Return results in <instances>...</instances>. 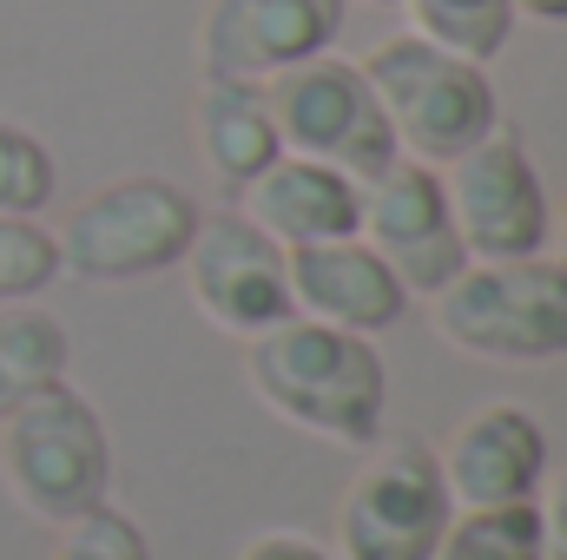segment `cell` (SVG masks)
I'll return each mask as SVG.
<instances>
[{"label":"cell","instance_id":"d6986e66","mask_svg":"<svg viewBox=\"0 0 567 560\" xmlns=\"http://www.w3.org/2000/svg\"><path fill=\"white\" fill-rule=\"evenodd\" d=\"M60 278V245L33 218H0V303H33Z\"/></svg>","mask_w":567,"mask_h":560},{"label":"cell","instance_id":"484cf974","mask_svg":"<svg viewBox=\"0 0 567 560\" xmlns=\"http://www.w3.org/2000/svg\"><path fill=\"white\" fill-rule=\"evenodd\" d=\"M363 7H396V0H363Z\"/></svg>","mask_w":567,"mask_h":560},{"label":"cell","instance_id":"44dd1931","mask_svg":"<svg viewBox=\"0 0 567 560\" xmlns=\"http://www.w3.org/2000/svg\"><path fill=\"white\" fill-rule=\"evenodd\" d=\"M53 560H152V541H145V528L133 515H120L113 501H100V508H86V515H73L60 528Z\"/></svg>","mask_w":567,"mask_h":560},{"label":"cell","instance_id":"8fae6325","mask_svg":"<svg viewBox=\"0 0 567 560\" xmlns=\"http://www.w3.org/2000/svg\"><path fill=\"white\" fill-rule=\"evenodd\" d=\"M350 0H205L198 13V73L265 86L290 66L337 46Z\"/></svg>","mask_w":567,"mask_h":560},{"label":"cell","instance_id":"5b68a950","mask_svg":"<svg viewBox=\"0 0 567 560\" xmlns=\"http://www.w3.org/2000/svg\"><path fill=\"white\" fill-rule=\"evenodd\" d=\"M198 205L192 191H178L172 178H113L93 198L73 205V218L60 225V271L86 283H140L158 278L185 258L192 231H198Z\"/></svg>","mask_w":567,"mask_h":560},{"label":"cell","instance_id":"9c48e42d","mask_svg":"<svg viewBox=\"0 0 567 560\" xmlns=\"http://www.w3.org/2000/svg\"><path fill=\"white\" fill-rule=\"evenodd\" d=\"M185 297L192 310L225 330V336H258L290 317V265H284V245H271L245 211H212L198 218L185 258Z\"/></svg>","mask_w":567,"mask_h":560},{"label":"cell","instance_id":"ffe728a7","mask_svg":"<svg viewBox=\"0 0 567 560\" xmlns=\"http://www.w3.org/2000/svg\"><path fill=\"white\" fill-rule=\"evenodd\" d=\"M47 198H53V152L27 126L0 120V218H40Z\"/></svg>","mask_w":567,"mask_h":560},{"label":"cell","instance_id":"7a4b0ae2","mask_svg":"<svg viewBox=\"0 0 567 560\" xmlns=\"http://www.w3.org/2000/svg\"><path fill=\"white\" fill-rule=\"evenodd\" d=\"M0 488L13 495L20 515L47 528H66L73 515L106 501L113 442L100 409L73 383H53L0 416Z\"/></svg>","mask_w":567,"mask_h":560},{"label":"cell","instance_id":"603a6c76","mask_svg":"<svg viewBox=\"0 0 567 560\" xmlns=\"http://www.w3.org/2000/svg\"><path fill=\"white\" fill-rule=\"evenodd\" d=\"M238 560H337L330 548H317L310 535H290V528H278V535H258V541H245V554Z\"/></svg>","mask_w":567,"mask_h":560},{"label":"cell","instance_id":"9a60e30c","mask_svg":"<svg viewBox=\"0 0 567 560\" xmlns=\"http://www.w3.org/2000/svg\"><path fill=\"white\" fill-rule=\"evenodd\" d=\"M192 139H198L205 172H212L225 191H245V185L284 152L278 126H271V106H265V86H238V80H205V86H198Z\"/></svg>","mask_w":567,"mask_h":560},{"label":"cell","instance_id":"277c9868","mask_svg":"<svg viewBox=\"0 0 567 560\" xmlns=\"http://www.w3.org/2000/svg\"><path fill=\"white\" fill-rule=\"evenodd\" d=\"M435 336L482 363H561L567 356V265L508 258L462 265L435 297Z\"/></svg>","mask_w":567,"mask_h":560},{"label":"cell","instance_id":"8992f818","mask_svg":"<svg viewBox=\"0 0 567 560\" xmlns=\"http://www.w3.org/2000/svg\"><path fill=\"white\" fill-rule=\"evenodd\" d=\"M455 501L423 435H377L337 508V560H429Z\"/></svg>","mask_w":567,"mask_h":560},{"label":"cell","instance_id":"7402d4cb","mask_svg":"<svg viewBox=\"0 0 567 560\" xmlns=\"http://www.w3.org/2000/svg\"><path fill=\"white\" fill-rule=\"evenodd\" d=\"M535 515H542V560H567V462L555 475H542Z\"/></svg>","mask_w":567,"mask_h":560},{"label":"cell","instance_id":"2e32d148","mask_svg":"<svg viewBox=\"0 0 567 560\" xmlns=\"http://www.w3.org/2000/svg\"><path fill=\"white\" fill-rule=\"evenodd\" d=\"M66 363H73V343L60 317H47L40 303H0V416L66 383Z\"/></svg>","mask_w":567,"mask_h":560},{"label":"cell","instance_id":"d4e9b609","mask_svg":"<svg viewBox=\"0 0 567 560\" xmlns=\"http://www.w3.org/2000/svg\"><path fill=\"white\" fill-rule=\"evenodd\" d=\"M548 245H555L548 258H555V265H567V198L555 205V211H548Z\"/></svg>","mask_w":567,"mask_h":560},{"label":"cell","instance_id":"ba28073f","mask_svg":"<svg viewBox=\"0 0 567 560\" xmlns=\"http://www.w3.org/2000/svg\"><path fill=\"white\" fill-rule=\"evenodd\" d=\"M265 106H271V126L278 145L297 158H317V165H337L343 178H377L396 139H390V120L363 80L357 60H337V53H317L303 66H290L278 80H265Z\"/></svg>","mask_w":567,"mask_h":560},{"label":"cell","instance_id":"5bb4252c","mask_svg":"<svg viewBox=\"0 0 567 560\" xmlns=\"http://www.w3.org/2000/svg\"><path fill=\"white\" fill-rule=\"evenodd\" d=\"M238 198H245L238 211H245L271 245H284V251L330 245V238H357V178H343L337 165L278 152Z\"/></svg>","mask_w":567,"mask_h":560},{"label":"cell","instance_id":"7c38bea8","mask_svg":"<svg viewBox=\"0 0 567 560\" xmlns=\"http://www.w3.org/2000/svg\"><path fill=\"white\" fill-rule=\"evenodd\" d=\"M442 488L455 508H508V501H535L542 475H548V435L522 403H482L449 428V442L435 448Z\"/></svg>","mask_w":567,"mask_h":560},{"label":"cell","instance_id":"4fadbf2b","mask_svg":"<svg viewBox=\"0 0 567 560\" xmlns=\"http://www.w3.org/2000/svg\"><path fill=\"white\" fill-rule=\"evenodd\" d=\"M284 265H290V317H310V323H330V330H350V336L390 330L410 303L396 271L363 238L303 245V251H284Z\"/></svg>","mask_w":567,"mask_h":560},{"label":"cell","instance_id":"ac0fdd59","mask_svg":"<svg viewBox=\"0 0 567 560\" xmlns=\"http://www.w3.org/2000/svg\"><path fill=\"white\" fill-rule=\"evenodd\" d=\"M429 560H542V515H535V501L455 508Z\"/></svg>","mask_w":567,"mask_h":560},{"label":"cell","instance_id":"30bf717a","mask_svg":"<svg viewBox=\"0 0 567 560\" xmlns=\"http://www.w3.org/2000/svg\"><path fill=\"white\" fill-rule=\"evenodd\" d=\"M357 238L396 271L410 297H435L468 265L442 205V178L435 165H416V158H390L377 178L357 185Z\"/></svg>","mask_w":567,"mask_h":560},{"label":"cell","instance_id":"e0dca14e","mask_svg":"<svg viewBox=\"0 0 567 560\" xmlns=\"http://www.w3.org/2000/svg\"><path fill=\"white\" fill-rule=\"evenodd\" d=\"M410 13V33L455 53V60H475L488 66L508 33H515V0H396Z\"/></svg>","mask_w":567,"mask_h":560},{"label":"cell","instance_id":"cb8c5ba5","mask_svg":"<svg viewBox=\"0 0 567 560\" xmlns=\"http://www.w3.org/2000/svg\"><path fill=\"white\" fill-rule=\"evenodd\" d=\"M515 20H548V27H567V0H515Z\"/></svg>","mask_w":567,"mask_h":560},{"label":"cell","instance_id":"3957f363","mask_svg":"<svg viewBox=\"0 0 567 560\" xmlns=\"http://www.w3.org/2000/svg\"><path fill=\"white\" fill-rule=\"evenodd\" d=\"M357 66H363V80H370V93H377V106H383V120H390L396 158L449 165L455 152H468L488 126H502L488 66L455 60V53L429 46L416 33L377 40Z\"/></svg>","mask_w":567,"mask_h":560},{"label":"cell","instance_id":"52a82bcc","mask_svg":"<svg viewBox=\"0 0 567 560\" xmlns=\"http://www.w3.org/2000/svg\"><path fill=\"white\" fill-rule=\"evenodd\" d=\"M435 178H442V205L468 265H508V258L548 251V191H542L528 145L508 126H488L468 152L435 165Z\"/></svg>","mask_w":567,"mask_h":560},{"label":"cell","instance_id":"6da1fadb","mask_svg":"<svg viewBox=\"0 0 567 560\" xmlns=\"http://www.w3.org/2000/svg\"><path fill=\"white\" fill-rule=\"evenodd\" d=\"M245 376L271 416L317 442L370 448L390 416V370L377 343L310 323V317H284L271 330H258L245 350Z\"/></svg>","mask_w":567,"mask_h":560}]
</instances>
